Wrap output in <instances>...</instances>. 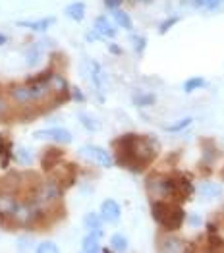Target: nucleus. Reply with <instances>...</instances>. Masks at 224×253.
I'll return each instance as SVG.
<instances>
[{
  "mask_svg": "<svg viewBox=\"0 0 224 253\" xmlns=\"http://www.w3.org/2000/svg\"><path fill=\"white\" fill-rule=\"evenodd\" d=\"M114 147V161L134 172H141L149 163L155 161L159 145L153 137L147 135H137V133H126L122 137L112 141Z\"/></svg>",
  "mask_w": 224,
  "mask_h": 253,
  "instance_id": "1",
  "label": "nucleus"
},
{
  "mask_svg": "<svg viewBox=\"0 0 224 253\" xmlns=\"http://www.w3.org/2000/svg\"><path fill=\"white\" fill-rule=\"evenodd\" d=\"M151 214H153L155 222L161 224L166 232L180 230L183 220H185V212H183L182 205L176 201H166V199L155 201L151 207Z\"/></svg>",
  "mask_w": 224,
  "mask_h": 253,
  "instance_id": "2",
  "label": "nucleus"
},
{
  "mask_svg": "<svg viewBox=\"0 0 224 253\" xmlns=\"http://www.w3.org/2000/svg\"><path fill=\"white\" fill-rule=\"evenodd\" d=\"M193 184L189 174H174L166 176V199H172L176 203H183L193 195Z\"/></svg>",
  "mask_w": 224,
  "mask_h": 253,
  "instance_id": "3",
  "label": "nucleus"
},
{
  "mask_svg": "<svg viewBox=\"0 0 224 253\" xmlns=\"http://www.w3.org/2000/svg\"><path fill=\"white\" fill-rule=\"evenodd\" d=\"M31 201H35L39 207H48L52 203H56L62 195V188L54 182V180H46V182H39L33 191H31Z\"/></svg>",
  "mask_w": 224,
  "mask_h": 253,
  "instance_id": "4",
  "label": "nucleus"
},
{
  "mask_svg": "<svg viewBox=\"0 0 224 253\" xmlns=\"http://www.w3.org/2000/svg\"><path fill=\"white\" fill-rule=\"evenodd\" d=\"M80 157L91 161V163H97L102 169H110L114 167V159L108 151H104L101 147H95V145H85V147L80 149Z\"/></svg>",
  "mask_w": 224,
  "mask_h": 253,
  "instance_id": "5",
  "label": "nucleus"
},
{
  "mask_svg": "<svg viewBox=\"0 0 224 253\" xmlns=\"http://www.w3.org/2000/svg\"><path fill=\"white\" fill-rule=\"evenodd\" d=\"M50 172L54 176V182L60 186L62 190L64 188H72L74 182H76V167L72 163H62L60 161Z\"/></svg>",
  "mask_w": 224,
  "mask_h": 253,
  "instance_id": "6",
  "label": "nucleus"
},
{
  "mask_svg": "<svg viewBox=\"0 0 224 253\" xmlns=\"http://www.w3.org/2000/svg\"><path fill=\"white\" fill-rule=\"evenodd\" d=\"M35 139H48V141H54V143H60V145H68L72 143V133L66 129V127H48V129H39L33 133Z\"/></svg>",
  "mask_w": 224,
  "mask_h": 253,
  "instance_id": "7",
  "label": "nucleus"
},
{
  "mask_svg": "<svg viewBox=\"0 0 224 253\" xmlns=\"http://www.w3.org/2000/svg\"><path fill=\"white\" fill-rule=\"evenodd\" d=\"M10 99L20 106H29L33 105V97H31V89L27 84L12 85L10 87Z\"/></svg>",
  "mask_w": 224,
  "mask_h": 253,
  "instance_id": "8",
  "label": "nucleus"
},
{
  "mask_svg": "<svg viewBox=\"0 0 224 253\" xmlns=\"http://www.w3.org/2000/svg\"><path fill=\"white\" fill-rule=\"evenodd\" d=\"M101 216L104 222H118L122 216V209L114 199H104L101 205Z\"/></svg>",
  "mask_w": 224,
  "mask_h": 253,
  "instance_id": "9",
  "label": "nucleus"
},
{
  "mask_svg": "<svg viewBox=\"0 0 224 253\" xmlns=\"http://www.w3.org/2000/svg\"><path fill=\"white\" fill-rule=\"evenodd\" d=\"M16 205H18V199L10 191H0V222L12 216Z\"/></svg>",
  "mask_w": 224,
  "mask_h": 253,
  "instance_id": "10",
  "label": "nucleus"
},
{
  "mask_svg": "<svg viewBox=\"0 0 224 253\" xmlns=\"http://www.w3.org/2000/svg\"><path fill=\"white\" fill-rule=\"evenodd\" d=\"M62 157H64V151H62V149H54V147L46 149L45 155H43V159H41L43 170L50 172V170L54 169V167L62 161Z\"/></svg>",
  "mask_w": 224,
  "mask_h": 253,
  "instance_id": "11",
  "label": "nucleus"
},
{
  "mask_svg": "<svg viewBox=\"0 0 224 253\" xmlns=\"http://www.w3.org/2000/svg\"><path fill=\"white\" fill-rule=\"evenodd\" d=\"M101 238H102V230H91L89 236L83 238L82 250L87 253L101 252Z\"/></svg>",
  "mask_w": 224,
  "mask_h": 253,
  "instance_id": "12",
  "label": "nucleus"
},
{
  "mask_svg": "<svg viewBox=\"0 0 224 253\" xmlns=\"http://www.w3.org/2000/svg\"><path fill=\"white\" fill-rule=\"evenodd\" d=\"M95 31L101 35V37H108V39H114L116 37V27L108 21V18L104 16H99L95 20Z\"/></svg>",
  "mask_w": 224,
  "mask_h": 253,
  "instance_id": "13",
  "label": "nucleus"
},
{
  "mask_svg": "<svg viewBox=\"0 0 224 253\" xmlns=\"http://www.w3.org/2000/svg\"><path fill=\"white\" fill-rule=\"evenodd\" d=\"M54 21H56V18L50 16V18H43V20H37V21H18L16 25L27 27V29H31V31H46Z\"/></svg>",
  "mask_w": 224,
  "mask_h": 253,
  "instance_id": "14",
  "label": "nucleus"
},
{
  "mask_svg": "<svg viewBox=\"0 0 224 253\" xmlns=\"http://www.w3.org/2000/svg\"><path fill=\"white\" fill-rule=\"evenodd\" d=\"M89 70H91V82L95 85V89L97 91H104V74H102L101 64L91 60L89 62Z\"/></svg>",
  "mask_w": 224,
  "mask_h": 253,
  "instance_id": "15",
  "label": "nucleus"
},
{
  "mask_svg": "<svg viewBox=\"0 0 224 253\" xmlns=\"http://www.w3.org/2000/svg\"><path fill=\"white\" fill-rule=\"evenodd\" d=\"M197 191H199V195H203L205 199H213V197H219L223 193V188L219 184H215V182L205 180V182H201V186L197 188Z\"/></svg>",
  "mask_w": 224,
  "mask_h": 253,
  "instance_id": "16",
  "label": "nucleus"
},
{
  "mask_svg": "<svg viewBox=\"0 0 224 253\" xmlns=\"http://www.w3.org/2000/svg\"><path fill=\"white\" fill-rule=\"evenodd\" d=\"M64 12H66V16H68L70 20L83 21V18H85V4H83V2H72V4L66 6Z\"/></svg>",
  "mask_w": 224,
  "mask_h": 253,
  "instance_id": "17",
  "label": "nucleus"
},
{
  "mask_svg": "<svg viewBox=\"0 0 224 253\" xmlns=\"http://www.w3.org/2000/svg\"><path fill=\"white\" fill-rule=\"evenodd\" d=\"M0 155H2V167L6 169L12 157V141L6 133H0Z\"/></svg>",
  "mask_w": 224,
  "mask_h": 253,
  "instance_id": "18",
  "label": "nucleus"
},
{
  "mask_svg": "<svg viewBox=\"0 0 224 253\" xmlns=\"http://www.w3.org/2000/svg\"><path fill=\"white\" fill-rule=\"evenodd\" d=\"M83 224L89 230H102V216L99 212H87L83 216Z\"/></svg>",
  "mask_w": 224,
  "mask_h": 253,
  "instance_id": "19",
  "label": "nucleus"
},
{
  "mask_svg": "<svg viewBox=\"0 0 224 253\" xmlns=\"http://www.w3.org/2000/svg\"><path fill=\"white\" fill-rule=\"evenodd\" d=\"M39 62H41V46L31 44V46L27 48V52H25V64H27L29 68H35Z\"/></svg>",
  "mask_w": 224,
  "mask_h": 253,
  "instance_id": "20",
  "label": "nucleus"
},
{
  "mask_svg": "<svg viewBox=\"0 0 224 253\" xmlns=\"http://www.w3.org/2000/svg\"><path fill=\"white\" fill-rule=\"evenodd\" d=\"M159 248L163 252H183L185 250L182 246V240H178V238H163Z\"/></svg>",
  "mask_w": 224,
  "mask_h": 253,
  "instance_id": "21",
  "label": "nucleus"
},
{
  "mask_svg": "<svg viewBox=\"0 0 224 253\" xmlns=\"http://www.w3.org/2000/svg\"><path fill=\"white\" fill-rule=\"evenodd\" d=\"M112 16H114V21H116L120 27H124V29H132V27H134L132 18H130V14H128V12L114 8V10H112Z\"/></svg>",
  "mask_w": 224,
  "mask_h": 253,
  "instance_id": "22",
  "label": "nucleus"
},
{
  "mask_svg": "<svg viewBox=\"0 0 224 253\" xmlns=\"http://www.w3.org/2000/svg\"><path fill=\"white\" fill-rule=\"evenodd\" d=\"M110 250H114V252H126L128 250V238L124 234H114L110 238Z\"/></svg>",
  "mask_w": 224,
  "mask_h": 253,
  "instance_id": "23",
  "label": "nucleus"
},
{
  "mask_svg": "<svg viewBox=\"0 0 224 253\" xmlns=\"http://www.w3.org/2000/svg\"><path fill=\"white\" fill-rule=\"evenodd\" d=\"M80 122H82L83 126L87 127L89 131H97V129L101 127V124H99V120H97V118H93V116H89V114H85V112L80 114Z\"/></svg>",
  "mask_w": 224,
  "mask_h": 253,
  "instance_id": "24",
  "label": "nucleus"
},
{
  "mask_svg": "<svg viewBox=\"0 0 224 253\" xmlns=\"http://www.w3.org/2000/svg\"><path fill=\"white\" fill-rule=\"evenodd\" d=\"M16 161H18L20 165H31L33 155L29 153V149L27 147H18L16 149Z\"/></svg>",
  "mask_w": 224,
  "mask_h": 253,
  "instance_id": "25",
  "label": "nucleus"
},
{
  "mask_svg": "<svg viewBox=\"0 0 224 253\" xmlns=\"http://www.w3.org/2000/svg\"><path fill=\"white\" fill-rule=\"evenodd\" d=\"M207 250H211V252H224V240L217 238L215 234H211L207 238Z\"/></svg>",
  "mask_w": 224,
  "mask_h": 253,
  "instance_id": "26",
  "label": "nucleus"
},
{
  "mask_svg": "<svg viewBox=\"0 0 224 253\" xmlns=\"http://www.w3.org/2000/svg\"><path fill=\"white\" fill-rule=\"evenodd\" d=\"M155 101H157V97L151 95V93H147V95H135L134 97V103L137 106H151L155 105Z\"/></svg>",
  "mask_w": 224,
  "mask_h": 253,
  "instance_id": "27",
  "label": "nucleus"
},
{
  "mask_svg": "<svg viewBox=\"0 0 224 253\" xmlns=\"http://www.w3.org/2000/svg\"><path fill=\"white\" fill-rule=\"evenodd\" d=\"M203 85H205L203 78H191V80H187V82L183 84V91H185V93H191V91H195V89H199V87H203Z\"/></svg>",
  "mask_w": 224,
  "mask_h": 253,
  "instance_id": "28",
  "label": "nucleus"
},
{
  "mask_svg": "<svg viewBox=\"0 0 224 253\" xmlns=\"http://www.w3.org/2000/svg\"><path fill=\"white\" fill-rule=\"evenodd\" d=\"M10 114H12V106L4 95H0V120H8Z\"/></svg>",
  "mask_w": 224,
  "mask_h": 253,
  "instance_id": "29",
  "label": "nucleus"
},
{
  "mask_svg": "<svg viewBox=\"0 0 224 253\" xmlns=\"http://www.w3.org/2000/svg\"><path fill=\"white\" fill-rule=\"evenodd\" d=\"M132 44H134V50L137 54H141L143 50H145V46H147V39L141 37V35H132Z\"/></svg>",
  "mask_w": 224,
  "mask_h": 253,
  "instance_id": "30",
  "label": "nucleus"
},
{
  "mask_svg": "<svg viewBox=\"0 0 224 253\" xmlns=\"http://www.w3.org/2000/svg\"><path fill=\"white\" fill-rule=\"evenodd\" d=\"M189 124H191V118H182L180 122H174V124L166 126L164 129H166V131H170V133H174V131H182L183 127H187Z\"/></svg>",
  "mask_w": 224,
  "mask_h": 253,
  "instance_id": "31",
  "label": "nucleus"
},
{
  "mask_svg": "<svg viewBox=\"0 0 224 253\" xmlns=\"http://www.w3.org/2000/svg\"><path fill=\"white\" fill-rule=\"evenodd\" d=\"M37 252L39 253H56L58 252V246L54 242H41L37 246Z\"/></svg>",
  "mask_w": 224,
  "mask_h": 253,
  "instance_id": "32",
  "label": "nucleus"
},
{
  "mask_svg": "<svg viewBox=\"0 0 224 253\" xmlns=\"http://www.w3.org/2000/svg\"><path fill=\"white\" fill-rule=\"evenodd\" d=\"M193 2H195V6L207 8V10H215V8L221 4V0H193Z\"/></svg>",
  "mask_w": 224,
  "mask_h": 253,
  "instance_id": "33",
  "label": "nucleus"
},
{
  "mask_svg": "<svg viewBox=\"0 0 224 253\" xmlns=\"http://www.w3.org/2000/svg\"><path fill=\"white\" fill-rule=\"evenodd\" d=\"M174 23H178V18H168L166 21H163V25L159 27V33H161V35H164V33H166V31H168V29H170Z\"/></svg>",
  "mask_w": 224,
  "mask_h": 253,
  "instance_id": "34",
  "label": "nucleus"
},
{
  "mask_svg": "<svg viewBox=\"0 0 224 253\" xmlns=\"http://www.w3.org/2000/svg\"><path fill=\"white\" fill-rule=\"evenodd\" d=\"M29 248H31V238H27V236H23V238H20L18 250H29Z\"/></svg>",
  "mask_w": 224,
  "mask_h": 253,
  "instance_id": "35",
  "label": "nucleus"
},
{
  "mask_svg": "<svg viewBox=\"0 0 224 253\" xmlns=\"http://www.w3.org/2000/svg\"><path fill=\"white\" fill-rule=\"evenodd\" d=\"M122 2L124 0H104V6H106L108 10H114V8H118Z\"/></svg>",
  "mask_w": 224,
  "mask_h": 253,
  "instance_id": "36",
  "label": "nucleus"
},
{
  "mask_svg": "<svg viewBox=\"0 0 224 253\" xmlns=\"http://www.w3.org/2000/svg\"><path fill=\"white\" fill-rule=\"evenodd\" d=\"M72 97L76 99V101H80V103H83L85 101V97H83V93L78 89V87H74V91H72Z\"/></svg>",
  "mask_w": 224,
  "mask_h": 253,
  "instance_id": "37",
  "label": "nucleus"
},
{
  "mask_svg": "<svg viewBox=\"0 0 224 253\" xmlns=\"http://www.w3.org/2000/svg\"><path fill=\"white\" fill-rule=\"evenodd\" d=\"M108 50H110L112 54H122V48H120L118 44H114V42H110V44H108Z\"/></svg>",
  "mask_w": 224,
  "mask_h": 253,
  "instance_id": "38",
  "label": "nucleus"
},
{
  "mask_svg": "<svg viewBox=\"0 0 224 253\" xmlns=\"http://www.w3.org/2000/svg\"><path fill=\"white\" fill-rule=\"evenodd\" d=\"M99 37H101V35H99V33H97V31H95V33H87V41H97V39H99Z\"/></svg>",
  "mask_w": 224,
  "mask_h": 253,
  "instance_id": "39",
  "label": "nucleus"
},
{
  "mask_svg": "<svg viewBox=\"0 0 224 253\" xmlns=\"http://www.w3.org/2000/svg\"><path fill=\"white\" fill-rule=\"evenodd\" d=\"M132 4H151V2H155V0H130Z\"/></svg>",
  "mask_w": 224,
  "mask_h": 253,
  "instance_id": "40",
  "label": "nucleus"
},
{
  "mask_svg": "<svg viewBox=\"0 0 224 253\" xmlns=\"http://www.w3.org/2000/svg\"><path fill=\"white\" fill-rule=\"evenodd\" d=\"M207 228H209V232L211 234L217 232V224H213V222H209V224H207Z\"/></svg>",
  "mask_w": 224,
  "mask_h": 253,
  "instance_id": "41",
  "label": "nucleus"
},
{
  "mask_svg": "<svg viewBox=\"0 0 224 253\" xmlns=\"http://www.w3.org/2000/svg\"><path fill=\"white\" fill-rule=\"evenodd\" d=\"M6 41H8V37H6V35H2V33H0V46H2V44H6Z\"/></svg>",
  "mask_w": 224,
  "mask_h": 253,
  "instance_id": "42",
  "label": "nucleus"
},
{
  "mask_svg": "<svg viewBox=\"0 0 224 253\" xmlns=\"http://www.w3.org/2000/svg\"><path fill=\"white\" fill-rule=\"evenodd\" d=\"M189 220H191V222H193V224H199V222H201V218H199V216H191V218H189Z\"/></svg>",
  "mask_w": 224,
  "mask_h": 253,
  "instance_id": "43",
  "label": "nucleus"
}]
</instances>
